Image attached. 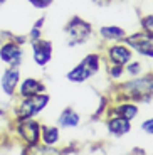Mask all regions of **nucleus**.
Masks as SVG:
<instances>
[{"label":"nucleus","instance_id":"1","mask_svg":"<svg viewBox=\"0 0 153 155\" xmlns=\"http://www.w3.org/2000/svg\"><path fill=\"white\" fill-rule=\"evenodd\" d=\"M50 101V96L46 93H39L29 98H22L19 105L15 108V120H22V118H35L39 113L42 111Z\"/></svg>","mask_w":153,"mask_h":155},{"label":"nucleus","instance_id":"2","mask_svg":"<svg viewBox=\"0 0 153 155\" xmlns=\"http://www.w3.org/2000/svg\"><path fill=\"white\" fill-rule=\"evenodd\" d=\"M17 135L22 140L27 147H37L41 142V125L34 120V118H22L17 120Z\"/></svg>","mask_w":153,"mask_h":155},{"label":"nucleus","instance_id":"3","mask_svg":"<svg viewBox=\"0 0 153 155\" xmlns=\"http://www.w3.org/2000/svg\"><path fill=\"white\" fill-rule=\"evenodd\" d=\"M98 69H99V58L91 54L86 59H83L74 69L69 71L67 79L73 81V83H83V81H86V79H89Z\"/></svg>","mask_w":153,"mask_h":155},{"label":"nucleus","instance_id":"4","mask_svg":"<svg viewBox=\"0 0 153 155\" xmlns=\"http://www.w3.org/2000/svg\"><path fill=\"white\" fill-rule=\"evenodd\" d=\"M0 61L5 62L7 66H15L20 68L24 62V51L19 42H12V41H5L0 46Z\"/></svg>","mask_w":153,"mask_h":155},{"label":"nucleus","instance_id":"5","mask_svg":"<svg viewBox=\"0 0 153 155\" xmlns=\"http://www.w3.org/2000/svg\"><path fill=\"white\" fill-rule=\"evenodd\" d=\"M66 32L69 35V44L71 46H74V44H83L89 37V34H91V25L88 22H84L83 19H79V17H74L67 24Z\"/></svg>","mask_w":153,"mask_h":155},{"label":"nucleus","instance_id":"6","mask_svg":"<svg viewBox=\"0 0 153 155\" xmlns=\"http://www.w3.org/2000/svg\"><path fill=\"white\" fill-rule=\"evenodd\" d=\"M131 98L136 100H145V98L153 96V78H143V79H135L123 86Z\"/></svg>","mask_w":153,"mask_h":155},{"label":"nucleus","instance_id":"7","mask_svg":"<svg viewBox=\"0 0 153 155\" xmlns=\"http://www.w3.org/2000/svg\"><path fill=\"white\" fill-rule=\"evenodd\" d=\"M128 46H131L138 54L145 58H153V35L150 34H135L126 39Z\"/></svg>","mask_w":153,"mask_h":155},{"label":"nucleus","instance_id":"8","mask_svg":"<svg viewBox=\"0 0 153 155\" xmlns=\"http://www.w3.org/2000/svg\"><path fill=\"white\" fill-rule=\"evenodd\" d=\"M20 83V69L15 66H8V69L4 71L2 78H0V88L7 96H14L17 91V86Z\"/></svg>","mask_w":153,"mask_h":155},{"label":"nucleus","instance_id":"9","mask_svg":"<svg viewBox=\"0 0 153 155\" xmlns=\"http://www.w3.org/2000/svg\"><path fill=\"white\" fill-rule=\"evenodd\" d=\"M32 42V58L37 66H46L52 58V44L49 41H42V39H35Z\"/></svg>","mask_w":153,"mask_h":155},{"label":"nucleus","instance_id":"10","mask_svg":"<svg viewBox=\"0 0 153 155\" xmlns=\"http://www.w3.org/2000/svg\"><path fill=\"white\" fill-rule=\"evenodd\" d=\"M17 91H19L20 98H29V96H34V94L44 93V91H46V86H44V83L39 81V79H34V78H25L24 81L19 83Z\"/></svg>","mask_w":153,"mask_h":155},{"label":"nucleus","instance_id":"11","mask_svg":"<svg viewBox=\"0 0 153 155\" xmlns=\"http://www.w3.org/2000/svg\"><path fill=\"white\" fill-rule=\"evenodd\" d=\"M108 130H109L111 135L123 137V135H126V133L131 130V123H130V120H126V118L116 115L115 118H111V120L108 121Z\"/></svg>","mask_w":153,"mask_h":155},{"label":"nucleus","instance_id":"12","mask_svg":"<svg viewBox=\"0 0 153 155\" xmlns=\"http://www.w3.org/2000/svg\"><path fill=\"white\" fill-rule=\"evenodd\" d=\"M108 56L115 64H119V66H125L131 61V51L125 46H111L108 49Z\"/></svg>","mask_w":153,"mask_h":155},{"label":"nucleus","instance_id":"13","mask_svg":"<svg viewBox=\"0 0 153 155\" xmlns=\"http://www.w3.org/2000/svg\"><path fill=\"white\" fill-rule=\"evenodd\" d=\"M79 121H81L79 115H77L73 108H66L64 111L59 115L57 123H59V127H61V128H74V127L79 125Z\"/></svg>","mask_w":153,"mask_h":155},{"label":"nucleus","instance_id":"14","mask_svg":"<svg viewBox=\"0 0 153 155\" xmlns=\"http://www.w3.org/2000/svg\"><path fill=\"white\" fill-rule=\"evenodd\" d=\"M41 140H42L47 147H50V145H54V143H57V140H59V130L56 127L44 125V127H41Z\"/></svg>","mask_w":153,"mask_h":155},{"label":"nucleus","instance_id":"15","mask_svg":"<svg viewBox=\"0 0 153 155\" xmlns=\"http://www.w3.org/2000/svg\"><path fill=\"white\" fill-rule=\"evenodd\" d=\"M115 113L118 116H123V118H126V120H133L135 116L138 115V108L135 105H130V103H125V105H119L118 108L115 110Z\"/></svg>","mask_w":153,"mask_h":155},{"label":"nucleus","instance_id":"16","mask_svg":"<svg viewBox=\"0 0 153 155\" xmlns=\"http://www.w3.org/2000/svg\"><path fill=\"white\" fill-rule=\"evenodd\" d=\"M99 34L103 35L104 39H109V41H113V39H123L125 37V31H123L121 27H115V25H109V27H101L99 29Z\"/></svg>","mask_w":153,"mask_h":155},{"label":"nucleus","instance_id":"17","mask_svg":"<svg viewBox=\"0 0 153 155\" xmlns=\"http://www.w3.org/2000/svg\"><path fill=\"white\" fill-rule=\"evenodd\" d=\"M27 2H29L32 7H35V8H46V7L50 5L52 0H27Z\"/></svg>","mask_w":153,"mask_h":155},{"label":"nucleus","instance_id":"18","mask_svg":"<svg viewBox=\"0 0 153 155\" xmlns=\"http://www.w3.org/2000/svg\"><path fill=\"white\" fill-rule=\"evenodd\" d=\"M142 130L148 135H153V118H148L142 123Z\"/></svg>","mask_w":153,"mask_h":155},{"label":"nucleus","instance_id":"19","mask_svg":"<svg viewBox=\"0 0 153 155\" xmlns=\"http://www.w3.org/2000/svg\"><path fill=\"white\" fill-rule=\"evenodd\" d=\"M140 69H142V66H140L138 62H133V64H130V62H128V68H126V71H128L130 74H133V76H136V74L140 73Z\"/></svg>","mask_w":153,"mask_h":155},{"label":"nucleus","instance_id":"20","mask_svg":"<svg viewBox=\"0 0 153 155\" xmlns=\"http://www.w3.org/2000/svg\"><path fill=\"white\" fill-rule=\"evenodd\" d=\"M2 4H5V0H0V5H2Z\"/></svg>","mask_w":153,"mask_h":155}]
</instances>
